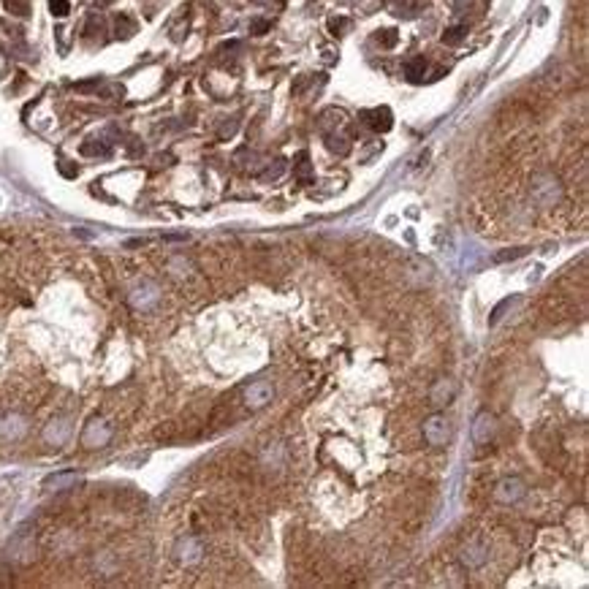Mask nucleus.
<instances>
[{"instance_id": "nucleus-1", "label": "nucleus", "mask_w": 589, "mask_h": 589, "mask_svg": "<svg viewBox=\"0 0 589 589\" xmlns=\"http://www.w3.org/2000/svg\"><path fill=\"white\" fill-rule=\"evenodd\" d=\"M362 122L369 125L375 133H386L394 125V117H391V112L386 106H381V109H367V112H362Z\"/></svg>"}, {"instance_id": "nucleus-2", "label": "nucleus", "mask_w": 589, "mask_h": 589, "mask_svg": "<svg viewBox=\"0 0 589 589\" xmlns=\"http://www.w3.org/2000/svg\"><path fill=\"white\" fill-rule=\"evenodd\" d=\"M405 76H407V82H413V85L424 82V76H427V60H424V57H413V60L405 66Z\"/></svg>"}, {"instance_id": "nucleus-3", "label": "nucleus", "mask_w": 589, "mask_h": 589, "mask_svg": "<svg viewBox=\"0 0 589 589\" xmlns=\"http://www.w3.org/2000/svg\"><path fill=\"white\" fill-rule=\"evenodd\" d=\"M114 30H117V38H128V35L136 33V22L131 17H125V14H120V17L114 19Z\"/></svg>"}, {"instance_id": "nucleus-4", "label": "nucleus", "mask_w": 589, "mask_h": 589, "mask_svg": "<svg viewBox=\"0 0 589 589\" xmlns=\"http://www.w3.org/2000/svg\"><path fill=\"white\" fill-rule=\"evenodd\" d=\"M296 177H299V182H310L312 174H310V155L307 153H302V155L296 157V166H294Z\"/></svg>"}, {"instance_id": "nucleus-5", "label": "nucleus", "mask_w": 589, "mask_h": 589, "mask_svg": "<svg viewBox=\"0 0 589 589\" xmlns=\"http://www.w3.org/2000/svg\"><path fill=\"white\" fill-rule=\"evenodd\" d=\"M397 30H381V33H375V41L381 44L383 49H391L394 44H397Z\"/></svg>"}, {"instance_id": "nucleus-6", "label": "nucleus", "mask_w": 589, "mask_h": 589, "mask_svg": "<svg viewBox=\"0 0 589 589\" xmlns=\"http://www.w3.org/2000/svg\"><path fill=\"white\" fill-rule=\"evenodd\" d=\"M465 33H468V28H465V25H456V28H451V30L443 33V41H446V44H459V41L465 38Z\"/></svg>"}, {"instance_id": "nucleus-7", "label": "nucleus", "mask_w": 589, "mask_h": 589, "mask_svg": "<svg viewBox=\"0 0 589 589\" xmlns=\"http://www.w3.org/2000/svg\"><path fill=\"white\" fill-rule=\"evenodd\" d=\"M3 3H6V8H8L11 14H17V17H25V14L30 11L28 0H3Z\"/></svg>"}, {"instance_id": "nucleus-8", "label": "nucleus", "mask_w": 589, "mask_h": 589, "mask_svg": "<svg viewBox=\"0 0 589 589\" xmlns=\"http://www.w3.org/2000/svg\"><path fill=\"white\" fill-rule=\"evenodd\" d=\"M49 11H52L54 17H66L71 11V3L69 0H49Z\"/></svg>"}, {"instance_id": "nucleus-9", "label": "nucleus", "mask_w": 589, "mask_h": 589, "mask_svg": "<svg viewBox=\"0 0 589 589\" xmlns=\"http://www.w3.org/2000/svg\"><path fill=\"white\" fill-rule=\"evenodd\" d=\"M82 153H85V155H109V147H106V144H95V141H90V144L82 147Z\"/></svg>"}, {"instance_id": "nucleus-10", "label": "nucleus", "mask_w": 589, "mask_h": 589, "mask_svg": "<svg viewBox=\"0 0 589 589\" xmlns=\"http://www.w3.org/2000/svg\"><path fill=\"white\" fill-rule=\"evenodd\" d=\"M329 30L334 35H343L347 30V19L345 17H331L329 19Z\"/></svg>"}, {"instance_id": "nucleus-11", "label": "nucleus", "mask_w": 589, "mask_h": 589, "mask_svg": "<svg viewBox=\"0 0 589 589\" xmlns=\"http://www.w3.org/2000/svg\"><path fill=\"white\" fill-rule=\"evenodd\" d=\"M250 30H253V33H256V35L266 33V30H269V22H266V19H256V22H253V28H250Z\"/></svg>"}, {"instance_id": "nucleus-12", "label": "nucleus", "mask_w": 589, "mask_h": 589, "mask_svg": "<svg viewBox=\"0 0 589 589\" xmlns=\"http://www.w3.org/2000/svg\"><path fill=\"white\" fill-rule=\"evenodd\" d=\"M60 172L66 174V177H76V166H69V163L63 160V163H60Z\"/></svg>"}, {"instance_id": "nucleus-13", "label": "nucleus", "mask_w": 589, "mask_h": 589, "mask_svg": "<svg viewBox=\"0 0 589 589\" xmlns=\"http://www.w3.org/2000/svg\"><path fill=\"white\" fill-rule=\"evenodd\" d=\"M95 3H98V6H106V3H112V0H95Z\"/></svg>"}]
</instances>
